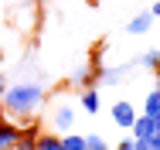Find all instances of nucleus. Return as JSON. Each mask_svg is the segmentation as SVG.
I'll list each match as a JSON object with an SVG mask.
<instances>
[{
  "mask_svg": "<svg viewBox=\"0 0 160 150\" xmlns=\"http://www.w3.org/2000/svg\"><path fill=\"white\" fill-rule=\"evenodd\" d=\"M44 102V89L38 82H14L0 96V113L10 120H31Z\"/></svg>",
  "mask_w": 160,
  "mask_h": 150,
  "instance_id": "nucleus-1",
  "label": "nucleus"
},
{
  "mask_svg": "<svg viewBox=\"0 0 160 150\" xmlns=\"http://www.w3.org/2000/svg\"><path fill=\"white\" fill-rule=\"evenodd\" d=\"M109 116H112V123H116V126H123V130H129V126L136 123V116H140V109H136V106H133L129 99H119V102H112Z\"/></svg>",
  "mask_w": 160,
  "mask_h": 150,
  "instance_id": "nucleus-2",
  "label": "nucleus"
},
{
  "mask_svg": "<svg viewBox=\"0 0 160 150\" xmlns=\"http://www.w3.org/2000/svg\"><path fill=\"white\" fill-rule=\"evenodd\" d=\"M51 126H55V133H58V137L72 133V126H75V109H72V106H58V109H55V116H51Z\"/></svg>",
  "mask_w": 160,
  "mask_h": 150,
  "instance_id": "nucleus-3",
  "label": "nucleus"
},
{
  "mask_svg": "<svg viewBox=\"0 0 160 150\" xmlns=\"http://www.w3.org/2000/svg\"><path fill=\"white\" fill-rule=\"evenodd\" d=\"M17 137H21V123H10L0 113V150H14Z\"/></svg>",
  "mask_w": 160,
  "mask_h": 150,
  "instance_id": "nucleus-4",
  "label": "nucleus"
},
{
  "mask_svg": "<svg viewBox=\"0 0 160 150\" xmlns=\"http://www.w3.org/2000/svg\"><path fill=\"white\" fill-rule=\"evenodd\" d=\"M150 24H153V14L143 10V14H136V17H129V21H126V34H136V38H140V34L150 31Z\"/></svg>",
  "mask_w": 160,
  "mask_h": 150,
  "instance_id": "nucleus-5",
  "label": "nucleus"
},
{
  "mask_svg": "<svg viewBox=\"0 0 160 150\" xmlns=\"http://www.w3.org/2000/svg\"><path fill=\"white\" fill-rule=\"evenodd\" d=\"M96 79H99V68H92V65H82V68H75V75H72V82H75L78 89H92Z\"/></svg>",
  "mask_w": 160,
  "mask_h": 150,
  "instance_id": "nucleus-6",
  "label": "nucleus"
},
{
  "mask_svg": "<svg viewBox=\"0 0 160 150\" xmlns=\"http://www.w3.org/2000/svg\"><path fill=\"white\" fill-rule=\"evenodd\" d=\"M78 106L89 113V116H96L99 113V89L92 85V89H82V96H78Z\"/></svg>",
  "mask_w": 160,
  "mask_h": 150,
  "instance_id": "nucleus-7",
  "label": "nucleus"
},
{
  "mask_svg": "<svg viewBox=\"0 0 160 150\" xmlns=\"http://www.w3.org/2000/svg\"><path fill=\"white\" fill-rule=\"evenodd\" d=\"M143 116H150V120H160V92L153 89L147 99H143Z\"/></svg>",
  "mask_w": 160,
  "mask_h": 150,
  "instance_id": "nucleus-8",
  "label": "nucleus"
},
{
  "mask_svg": "<svg viewBox=\"0 0 160 150\" xmlns=\"http://www.w3.org/2000/svg\"><path fill=\"white\" fill-rule=\"evenodd\" d=\"M62 150H85V137H82V133H65L62 137Z\"/></svg>",
  "mask_w": 160,
  "mask_h": 150,
  "instance_id": "nucleus-9",
  "label": "nucleus"
},
{
  "mask_svg": "<svg viewBox=\"0 0 160 150\" xmlns=\"http://www.w3.org/2000/svg\"><path fill=\"white\" fill-rule=\"evenodd\" d=\"M82 137H85V150H112V147H109V140L99 137V133H82Z\"/></svg>",
  "mask_w": 160,
  "mask_h": 150,
  "instance_id": "nucleus-10",
  "label": "nucleus"
},
{
  "mask_svg": "<svg viewBox=\"0 0 160 150\" xmlns=\"http://www.w3.org/2000/svg\"><path fill=\"white\" fill-rule=\"evenodd\" d=\"M143 65H147V68H160V51H153V48L143 51Z\"/></svg>",
  "mask_w": 160,
  "mask_h": 150,
  "instance_id": "nucleus-11",
  "label": "nucleus"
},
{
  "mask_svg": "<svg viewBox=\"0 0 160 150\" xmlns=\"http://www.w3.org/2000/svg\"><path fill=\"white\" fill-rule=\"evenodd\" d=\"M116 150H133V137H126V140H119V143H116Z\"/></svg>",
  "mask_w": 160,
  "mask_h": 150,
  "instance_id": "nucleus-12",
  "label": "nucleus"
},
{
  "mask_svg": "<svg viewBox=\"0 0 160 150\" xmlns=\"http://www.w3.org/2000/svg\"><path fill=\"white\" fill-rule=\"evenodd\" d=\"M3 89H7V75L0 72V96H3Z\"/></svg>",
  "mask_w": 160,
  "mask_h": 150,
  "instance_id": "nucleus-13",
  "label": "nucleus"
},
{
  "mask_svg": "<svg viewBox=\"0 0 160 150\" xmlns=\"http://www.w3.org/2000/svg\"><path fill=\"white\" fill-rule=\"evenodd\" d=\"M150 14H153V17H160V0L153 3V7H150Z\"/></svg>",
  "mask_w": 160,
  "mask_h": 150,
  "instance_id": "nucleus-14",
  "label": "nucleus"
},
{
  "mask_svg": "<svg viewBox=\"0 0 160 150\" xmlns=\"http://www.w3.org/2000/svg\"><path fill=\"white\" fill-rule=\"evenodd\" d=\"M153 75H157V85H153V89L160 92V68H153Z\"/></svg>",
  "mask_w": 160,
  "mask_h": 150,
  "instance_id": "nucleus-15",
  "label": "nucleus"
}]
</instances>
